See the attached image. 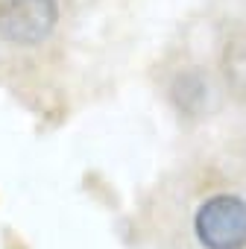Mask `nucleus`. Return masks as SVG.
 <instances>
[{
	"mask_svg": "<svg viewBox=\"0 0 246 249\" xmlns=\"http://www.w3.org/2000/svg\"><path fill=\"white\" fill-rule=\"evenodd\" d=\"M193 231L205 249H246V202L231 194L208 196L193 214Z\"/></svg>",
	"mask_w": 246,
	"mask_h": 249,
	"instance_id": "obj_1",
	"label": "nucleus"
},
{
	"mask_svg": "<svg viewBox=\"0 0 246 249\" xmlns=\"http://www.w3.org/2000/svg\"><path fill=\"white\" fill-rule=\"evenodd\" d=\"M59 21L56 0H3L0 3V33L15 44L44 41Z\"/></svg>",
	"mask_w": 246,
	"mask_h": 249,
	"instance_id": "obj_2",
	"label": "nucleus"
},
{
	"mask_svg": "<svg viewBox=\"0 0 246 249\" xmlns=\"http://www.w3.org/2000/svg\"><path fill=\"white\" fill-rule=\"evenodd\" d=\"M223 73L231 91L246 100V36H237L228 41L223 53Z\"/></svg>",
	"mask_w": 246,
	"mask_h": 249,
	"instance_id": "obj_3",
	"label": "nucleus"
},
{
	"mask_svg": "<svg viewBox=\"0 0 246 249\" xmlns=\"http://www.w3.org/2000/svg\"><path fill=\"white\" fill-rule=\"evenodd\" d=\"M173 100L182 111H199L208 103V82L202 73H185L173 85Z\"/></svg>",
	"mask_w": 246,
	"mask_h": 249,
	"instance_id": "obj_4",
	"label": "nucleus"
}]
</instances>
